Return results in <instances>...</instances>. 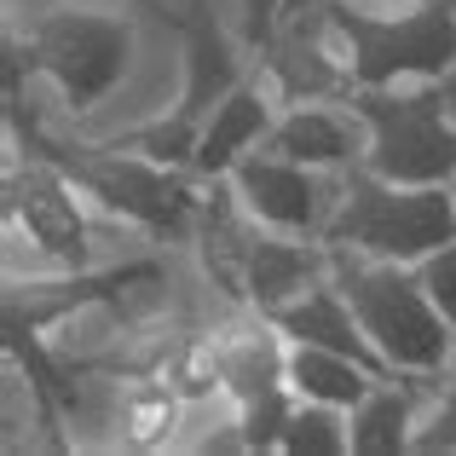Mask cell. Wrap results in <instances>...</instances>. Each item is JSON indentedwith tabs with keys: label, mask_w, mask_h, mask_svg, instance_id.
I'll return each mask as SVG.
<instances>
[{
	"label": "cell",
	"mask_w": 456,
	"mask_h": 456,
	"mask_svg": "<svg viewBox=\"0 0 456 456\" xmlns=\"http://www.w3.org/2000/svg\"><path fill=\"white\" fill-rule=\"evenodd\" d=\"M6 134H12V151L58 162L81 185V197H93L116 220L139 225L156 243H179L202 220V202L208 197L197 191V179H202L197 167H167V162H156V156L134 151V145H116V139L69 145V139L46 134L23 110V76L18 69H6Z\"/></svg>",
	"instance_id": "6da1fadb"
},
{
	"label": "cell",
	"mask_w": 456,
	"mask_h": 456,
	"mask_svg": "<svg viewBox=\"0 0 456 456\" xmlns=\"http://www.w3.org/2000/svg\"><path fill=\"white\" fill-rule=\"evenodd\" d=\"M330 278L346 295V306L358 312L364 335L376 341V353L399 376H439L451 364L456 330H451L445 312L434 306V295L422 289L416 266L358 255V248H330Z\"/></svg>",
	"instance_id": "7a4b0ae2"
},
{
	"label": "cell",
	"mask_w": 456,
	"mask_h": 456,
	"mask_svg": "<svg viewBox=\"0 0 456 456\" xmlns=\"http://www.w3.org/2000/svg\"><path fill=\"white\" fill-rule=\"evenodd\" d=\"M134 64V23L122 12H46L29 35L6 41V69L46 76L69 116H87L127 81Z\"/></svg>",
	"instance_id": "3957f363"
},
{
	"label": "cell",
	"mask_w": 456,
	"mask_h": 456,
	"mask_svg": "<svg viewBox=\"0 0 456 456\" xmlns=\"http://www.w3.org/2000/svg\"><path fill=\"white\" fill-rule=\"evenodd\" d=\"M451 237H456V191L451 185H399V179L370 174L364 162H353L341 208L323 225L330 248H358V255L399 260V266L428 260Z\"/></svg>",
	"instance_id": "277c9868"
},
{
	"label": "cell",
	"mask_w": 456,
	"mask_h": 456,
	"mask_svg": "<svg viewBox=\"0 0 456 456\" xmlns=\"http://www.w3.org/2000/svg\"><path fill=\"white\" fill-rule=\"evenodd\" d=\"M341 41L346 87H399V81H445L456 69V0H422L411 12H358L353 0L330 6Z\"/></svg>",
	"instance_id": "5b68a950"
},
{
	"label": "cell",
	"mask_w": 456,
	"mask_h": 456,
	"mask_svg": "<svg viewBox=\"0 0 456 456\" xmlns=\"http://www.w3.org/2000/svg\"><path fill=\"white\" fill-rule=\"evenodd\" d=\"M353 116L364 122V167L399 185H451L456 122L445 81L416 87H353Z\"/></svg>",
	"instance_id": "8992f818"
},
{
	"label": "cell",
	"mask_w": 456,
	"mask_h": 456,
	"mask_svg": "<svg viewBox=\"0 0 456 456\" xmlns=\"http://www.w3.org/2000/svg\"><path fill=\"white\" fill-rule=\"evenodd\" d=\"M179 41H185V87H179L174 116H156V122L134 127V134H116V145H134V151H145V156H156V162H167V167H191L202 122H208L214 104L243 81V58L232 53V35L220 29V18H214L208 0H197V6L185 12Z\"/></svg>",
	"instance_id": "52a82bcc"
},
{
	"label": "cell",
	"mask_w": 456,
	"mask_h": 456,
	"mask_svg": "<svg viewBox=\"0 0 456 456\" xmlns=\"http://www.w3.org/2000/svg\"><path fill=\"white\" fill-rule=\"evenodd\" d=\"M0 208H6V232L23 237L46 266L58 272L93 266V225H87V208H81V185L58 162L12 151Z\"/></svg>",
	"instance_id": "ba28073f"
},
{
	"label": "cell",
	"mask_w": 456,
	"mask_h": 456,
	"mask_svg": "<svg viewBox=\"0 0 456 456\" xmlns=\"http://www.w3.org/2000/svg\"><path fill=\"white\" fill-rule=\"evenodd\" d=\"M232 197L243 202V214L266 232L283 237H323V191H318V167L289 162L278 151H248L243 162L225 174Z\"/></svg>",
	"instance_id": "9c48e42d"
},
{
	"label": "cell",
	"mask_w": 456,
	"mask_h": 456,
	"mask_svg": "<svg viewBox=\"0 0 456 456\" xmlns=\"http://www.w3.org/2000/svg\"><path fill=\"white\" fill-rule=\"evenodd\" d=\"M330 272V243H312V237H283V232H266V225L248 220V237H243V260H237V295L232 301L255 306V312H278L283 301L318 283Z\"/></svg>",
	"instance_id": "30bf717a"
},
{
	"label": "cell",
	"mask_w": 456,
	"mask_h": 456,
	"mask_svg": "<svg viewBox=\"0 0 456 456\" xmlns=\"http://www.w3.org/2000/svg\"><path fill=\"white\" fill-rule=\"evenodd\" d=\"M272 122H278V93H272V81L243 76L220 104H214L208 122H202V139H197L191 167H197L202 179H225L255 145H266Z\"/></svg>",
	"instance_id": "8fae6325"
},
{
	"label": "cell",
	"mask_w": 456,
	"mask_h": 456,
	"mask_svg": "<svg viewBox=\"0 0 456 456\" xmlns=\"http://www.w3.org/2000/svg\"><path fill=\"white\" fill-rule=\"evenodd\" d=\"M272 323H278L289 341H312V346H335V353H346V358H358L364 370H376L381 381H393L399 370L387 364V358L376 353V341L364 335V323H358V312L346 306V295L335 289V278L323 272L318 283H306L295 301H283L278 312H266Z\"/></svg>",
	"instance_id": "7c38bea8"
},
{
	"label": "cell",
	"mask_w": 456,
	"mask_h": 456,
	"mask_svg": "<svg viewBox=\"0 0 456 456\" xmlns=\"http://www.w3.org/2000/svg\"><path fill=\"white\" fill-rule=\"evenodd\" d=\"M358 116H341L335 104H318V99H295L289 110H278L266 134V151L289 156V162H306V167H346L358 162L364 139H358Z\"/></svg>",
	"instance_id": "4fadbf2b"
},
{
	"label": "cell",
	"mask_w": 456,
	"mask_h": 456,
	"mask_svg": "<svg viewBox=\"0 0 456 456\" xmlns=\"http://www.w3.org/2000/svg\"><path fill=\"white\" fill-rule=\"evenodd\" d=\"M428 376H399L393 381H376L370 387V399L353 411V456H404L416 439V387H422Z\"/></svg>",
	"instance_id": "5bb4252c"
},
{
	"label": "cell",
	"mask_w": 456,
	"mask_h": 456,
	"mask_svg": "<svg viewBox=\"0 0 456 456\" xmlns=\"http://www.w3.org/2000/svg\"><path fill=\"white\" fill-rule=\"evenodd\" d=\"M376 370H364L358 358L335 353V346H312V341H289V387L295 399H318L335 411H358L376 387Z\"/></svg>",
	"instance_id": "9a60e30c"
},
{
	"label": "cell",
	"mask_w": 456,
	"mask_h": 456,
	"mask_svg": "<svg viewBox=\"0 0 456 456\" xmlns=\"http://www.w3.org/2000/svg\"><path fill=\"white\" fill-rule=\"evenodd\" d=\"M191 404L179 399L174 387H167V376H139L127 381L122 404H116V428H122V445L127 451H162L167 439H174L179 416H185Z\"/></svg>",
	"instance_id": "2e32d148"
},
{
	"label": "cell",
	"mask_w": 456,
	"mask_h": 456,
	"mask_svg": "<svg viewBox=\"0 0 456 456\" xmlns=\"http://www.w3.org/2000/svg\"><path fill=\"white\" fill-rule=\"evenodd\" d=\"M156 376H167V387L179 393L185 404H208L225 399V358H220V335H179L174 346L162 353Z\"/></svg>",
	"instance_id": "e0dca14e"
},
{
	"label": "cell",
	"mask_w": 456,
	"mask_h": 456,
	"mask_svg": "<svg viewBox=\"0 0 456 456\" xmlns=\"http://www.w3.org/2000/svg\"><path fill=\"white\" fill-rule=\"evenodd\" d=\"M289 456H346L353 451V411H335L318 399H295V416L283 428V445Z\"/></svg>",
	"instance_id": "ac0fdd59"
},
{
	"label": "cell",
	"mask_w": 456,
	"mask_h": 456,
	"mask_svg": "<svg viewBox=\"0 0 456 456\" xmlns=\"http://www.w3.org/2000/svg\"><path fill=\"white\" fill-rule=\"evenodd\" d=\"M411 451L416 456H451L456 451V376L445 381V393H434V404L416 416Z\"/></svg>",
	"instance_id": "d6986e66"
},
{
	"label": "cell",
	"mask_w": 456,
	"mask_h": 456,
	"mask_svg": "<svg viewBox=\"0 0 456 456\" xmlns=\"http://www.w3.org/2000/svg\"><path fill=\"white\" fill-rule=\"evenodd\" d=\"M416 278H422V289L434 295V306L451 318V330H456V237L451 243H439L428 260H416Z\"/></svg>",
	"instance_id": "ffe728a7"
},
{
	"label": "cell",
	"mask_w": 456,
	"mask_h": 456,
	"mask_svg": "<svg viewBox=\"0 0 456 456\" xmlns=\"http://www.w3.org/2000/svg\"><path fill=\"white\" fill-rule=\"evenodd\" d=\"M278 23H283V0H243V46H255L260 58L278 46Z\"/></svg>",
	"instance_id": "44dd1931"
},
{
	"label": "cell",
	"mask_w": 456,
	"mask_h": 456,
	"mask_svg": "<svg viewBox=\"0 0 456 456\" xmlns=\"http://www.w3.org/2000/svg\"><path fill=\"white\" fill-rule=\"evenodd\" d=\"M445 370H451V376H456V341H451V364H445Z\"/></svg>",
	"instance_id": "7402d4cb"
},
{
	"label": "cell",
	"mask_w": 456,
	"mask_h": 456,
	"mask_svg": "<svg viewBox=\"0 0 456 456\" xmlns=\"http://www.w3.org/2000/svg\"><path fill=\"white\" fill-rule=\"evenodd\" d=\"M393 6H422V0H393Z\"/></svg>",
	"instance_id": "603a6c76"
},
{
	"label": "cell",
	"mask_w": 456,
	"mask_h": 456,
	"mask_svg": "<svg viewBox=\"0 0 456 456\" xmlns=\"http://www.w3.org/2000/svg\"><path fill=\"white\" fill-rule=\"evenodd\" d=\"M451 191H456V179H451Z\"/></svg>",
	"instance_id": "cb8c5ba5"
}]
</instances>
